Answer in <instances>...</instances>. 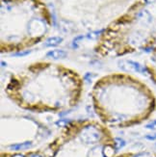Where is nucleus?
Segmentation results:
<instances>
[{
  "mask_svg": "<svg viewBox=\"0 0 156 157\" xmlns=\"http://www.w3.org/2000/svg\"><path fill=\"white\" fill-rule=\"evenodd\" d=\"M67 56V53L62 49H54L51 51H48L46 53V57L54 59V60H59V59H64Z\"/></svg>",
  "mask_w": 156,
  "mask_h": 157,
  "instance_id": "nucleus-4",
  "label": "nucleus"
},
{
  "mask_svg": "<svg viewBox=\"0 0 156 157\" xmlns=\"http://www.w3.org/2000/svg\"><path fill=\"white\" fill-rule=\"evenodd\" d=\"M101 33V31H96V32H92V33H89L88 34V36H87V38H89V39H92V40H93V39H96V38H97V36L99 35V34Z\"/></svg>",
  "mask_w": 156,
  "mask_h": 157,
  "instance_id": "nucleus-11",
  "label": "nucleus"
},
{
  "mask_svg": "<svg viewBox=\"0 0 156 157\" xmlns=\"http://www.w3.org/2000/svg\"><path fill=\"white\" fill-rule=\"evenodd\" d=\"M115 146H116L117 149H120V148L124 147L125 146V141L124 139L117 138L116 140H115Z\"/></svg>",
  "mask_w": 156,
  "mask_h": 157,
  "instance_id": "nucleus-9",
  "label": "nucleus"
},
{
  "mask_svg": "<svg viewBox=\"0 0 156 157\" xmlns=\"http://www.w3.org/2000/svg\"><path fill=\"white\" fill-rule=\"evenodd\" d=\"M120 67L121 69L126 70V71H135V72H140V73H146L147 71L146 69L142 66L141 64L134 62V61H121V62L119 63Z\"/></svg>",
  "mask_w": 156,
  "mask_h": 157,
  "instance_id": "nucleus-1",
  "label": "nucleus"
},
{
  "mask_svg": "<svg viewBox=\"0 0 156 157\" xmlns=\"http://www.w3.org/2000/svg\"><path fill=\"white\" fill-rule=\"evenodd\" d=\"M30 51H25V52H19V53H16L13 54V56H25L27 54H29Z\"/></svg>",
  "mask_w": 156,
  "mask_h": 157,
  "instance_id": "nucleus-15",
  "label": "nucleus"
},
{
  "mask_svg": "<svg viewBox=\"0 0 156 157\" xmlns=\"http://www.w3.org/2000/svg\"><path fill=\"white\" fill-rule=\"evenodd\" d=\"M66 122H67V121L63 120V121H58V122H57V124H58V125H62V124H65Z\"/></svg>",
  "mask_w": 156,
  "mask_h": 157,
  "instance_id": "nucleus-16",
  "label": "nucleus"
},
{
  "mask_svg": "<svg viewBox=\"0 0 156 157\" xmlns=\"http://www.w3.org/2000/svg\"><path fill=\"white\" fill-rule=\"evenodd\" d=\"M84 37L83 36H79V37H77V38H75L73 40V44H72V46L74 47V48H76V47L78 46V40H82Z\"/></svg>",
  "mask_w": 156,
  "mask_h": 157,
  "instance_id": "nucleus-12",
  "label": "nucleus"
},
{
  "mask_svg": "<svg viewBox=\"0 0 156 157\" xmlns=\"http://www.w3.org/2000/svg\"><path fill=\"white\" fill-rule=\"evenodd\" d=\"M13 157H25V156H23L22 154H16V155H13Z\"/></svg>",
  "mask_w": 156,
  "mask_h": 157,
  "instance_id": "nucleus-19",
  "label": "nucleus"
},
{
  "mask_svg": "<svg viewBox=\"0 0 156 157\" xmlns=\"http://www.w3.org/2000/svg\"><path fill=\"white\" fill-rule=\"evenodd\" d=\"M73 23L70 21H66V20H62L60 22V28L65 33H70L73 30Z\"/></svg>",
  "mask_w": 156,
  "mask_h": 157,
  "instance_id": "nucleus-7",
  "label": "nucleus"
},
{
  "mask_svg": "<svg viewBox=\"0 0 156 157\" xmlns=\"http://www.w3.org/2000/svg\"><path fill=\"white\" fill-rule=\"evenodd\" d=\"M146 139L150 140V141H154V140H156V133H155V134H148V135H146Z\"/></svg>",
  "mask_w": 156,
  "mask_h": 157,
  "instance_id": "nucleus-13",
  "label": "nucleus"
},
{
  "mask_svg": "<svg viewBox=\"0 0 156 157\" xmlns=\"http://www.w3.org/2000/svg\"><path fill=\"white\" fill-rule=\"evenodd\" d=\"M31 146H32V143L31 142H24V143H20V144L12 145L10 147V148L13 149V151H23V149L29 148Z\"/></svg>",
  "mask_w": 156,
  "mask_h": 157,
  "instance_id": "nucleus-6",
  "label": "nucleus"
},
{
  "mask_svg": "<svg viewBox=\"0 0 156 157\" xmlns=\"http://www.w3.org/2000/svg\"><path fill=\"white\" fill-rule=\"evenodd\" d=\"M146 128L150 129V130H156V120L150 121V124H147L146 125Z\"/></svg>",
  "mask_w": 156,
  "mask_h": 157,
  "instance_id": "nucleus-10",
  "label": "nucleus"
},
{
  "mask_svg": "<svg viewBox=\"0 0 156 157\" xmlns=\"http://www.w3.org/2000/svg\"><path fill=\"white\" fill-rule=\"evenodd\" d=\"M145 1L146 2V3H148V4H151V3H154L156 0H145Z\"/></svg>",
  "mask_w": 156,
  "mask_h": 157,
  "instance_id": "nucleus-17",
  "label": "nucleus"
},
{
  "mask_svg": "<svg viewBox=\"0 0 156 157\" xmlns=\"http://www.w3.org/2000/svg\"><path fill=\"white\" fill-rule=\"evenodd\" d=\"M134 157H152L150 153H146V152H143V153H139L137 155H135Z\"/></svg>",
  "mask_w": 156,
  "mask_h": 157,
  "instance_id": "nucleus-14",
  "label": "nucleus"
},
{
  "mask_svg": "<svg viewBox=\"0 0 156 157\" xmlns=\"http://www.w3.org/2000/svg\"><path fill=\"white\" fill-rule=\"evenodd\" d=\"M154 148H155V149H156V144H155V145H154Z\"/></svg>",
  "mask_w": 156,
  "mask_h": 157,
  "instance_id": "nucleus-20",
  "label": "nucleus"
},
{
  "mask_svg": "<svg viewBox=\"0 0 156 157\" xmlns=\"http://www.w3.org/2000/svg\"><path fill=\"white\" fill-rule=\"evenodd\" d=\"M29 157H43L42 155H40V154H32V155H30Z\"/></svg>",
  "mask_w": 156,
  "mask_h": 157,
  "instance_id": "nucleus-18",
  "label": "nucleus"
},
{
  "mask_svg": "<svg viewBox=\"0 0 156 157\" xmlns=\"http://www.w3.org/2000/svg\"><path fill=\"white\" fill-rule=\"evenodd\" d=\"M63 42V38L62 37H51L49 39H47L44 43V46L46 47H50V46H56L60 44Z\"/></svg>",
  "mask_w": 156,
  "mask_h": 157,
  "instance_id": "nucleus-5",
  "label": "nucleus"
},
{
  "mask_svg": "<svg viewBox=\"0 0 156 157\" xmlns=\"http://www.w3.org/2000/svg\"><path fill=\"white\" fill-rule=\"evenodd\" d=\"M139 17L142 19V20H144L145 22L148 23V22H150L151 21V16L150 15V13H148L147 11H143V12H141L139 13Z\"/></svg>",
  "mask_w": 156,
  "mask_h": 157,
  "instance_id": "nucleus-8",
  "label": "nucleus"
},
{
  "mask_svg": "<svg viewBox=\"0 0 156 157\" xmlns=\"http://www.w3.org/2000/svg\"><path fill=\"white\" fill-rule=\"evenodd\" d=\"M98 133L94 129H90L89 127L86 128L85 130L81 133V140L87 144H92L98 141Z\"/></svg>",
  "mask_w": 156,
  "mask_h": 157,
  "instance_id": "nucleus-3",
  "label": "nucleus"
},
{
  "mask_svg": "<svg viewBox=\"0 0 156 157\" xmlns=\"http://www.w3.org/2000/svg\"><path fill=\"white\" fill-rule=\"evenodd\" d=\"M29 33L32 36H42L45 32V25L40 19H34L29 23Z\"/></svg>",
  "mask_w": 156,
  "mask_h": 157,
  "instance_id": "nucleus-2",
  "label": "nucleus"
}]
</instances>
